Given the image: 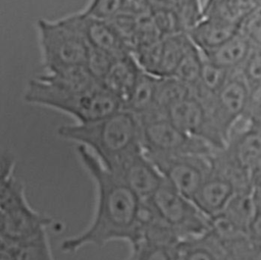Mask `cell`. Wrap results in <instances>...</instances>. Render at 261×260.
Here are the masks:
<instances>
[{
    "instance_id": "cell-22",
    "label": "cell",
    "mask_w": 261,
    "mask_h": 260,
    "mask_svg": "<svg viewBox=\"0 0 261 260\" xmlns=\"http://www.w3.org/2000/svg\"><path fill=\"white\" fill-rule=\"evenodd\" d=\"M152 6L153 0H90L83 12L97 18L112 20L121 15H147Z\"/></svg>"
},
{
    "instance_id": "cell-20",
    "label": "cell",
    "mask_w": 261,
    "mask_h": 260,
    "mask_svg": "<svg viewBox=\"0 0 261 260\" xmlns=\"http://www.w3.org/2000/svg\"><path fill=\"white\" fill-rule=\"evenodd\" d=\"M175 260H230L227 253L210 229L181 240L175 247Z\"/></svg>"
},
{
    "instance_id": "cell-30",
    "label": "cell",
    "mask_w": 261,
    "mask_h": 260,
    "mask_svg": "<svg viewBox=\"0 0 261 260\" xmlns=\"http://www.w3.org/2000/svg\"><path fill=\"white\" fill-rule=\"evenodd\" d=\"M130 252L124 260H175V247L138 243L129 246Z\"/></svg>"
},
{
    "instance_id": "cell-18",
    "label": "cell",
    "mask_w": 261,
    "mask_h": 260,
    "mask_svg": "<svg viewBox=\"0 0 261 260\" xmlns=\"http://www.w3.org/2000/svg\"><path fill=\"white\" fill-rule=\"evenodd\" d=\"M141 70L142 68L133 54L117 58L100 85L115 96L123 108L134 90Z\"/></svg>"
},
{
    "instance_id": "cell-21",
    "label": "cell",
    "mask_w": 261,
    "mask_h": 260,
    "mask_svg": "<svg viewBox=\"0 0 261 260\" xmlns=\"http://www.w3.org/2000/svg\"><path fill=\"white\" fill-rule=\"evenodd\" d=\"M37 77L47 85L64 92H86L101 86L85 64L45 71Z\"/></svg>"
},
{
    "instance_id": "cell-17",
    "label": "cell",
    "mask_w": 261,
    "mask_h": 260,
    "mask_svg": "<svg viewBox=\"0 0 261 260\" xmlns=\"http://www.w3.org/2000/svg\"><path fill=\"white\" fill-rule=\"evenodd\" d=\"M240 32V23L218 17L203 16L188 35L202 52H207L222 45Z\"/></svg>"
},
{
    "instance_id": "cell-14",
    "label": "cell",
    "mask_w": 261,
    "mask_h": 260,
    "mask_svg": "<svg viewBox=\"0 0 261 260\" xmlns=\"http://www.w3.org/2000/svg\"><path fill=\"white\" fill-rule=\"evenodd\" d=\"M175 229L163 218L151 198L141 199L135 226V239L129 245L148 243L174 247L180 242Z\"/></svg>"
},
{
    "instance_id": "cell-9",
    "label": "cell",
    "mask_w": 261,
    "mask_h": 260,
    "mask_svg": "<svg viewBox=\"0 0 261 260\" xmlns=\"http://www.w3.org/2000/svg\"><path fill=\"white\" fill-rule=\"evenodd\" d=\"M146 155L154 163L165 180L192 200L203 185L211 167L210 154Z\"/></svg>"
},
{
    "instance_id": "cell-32",
    "label": "cell",
    "mask_w": 261,
    "mask_h": 260,
    "mask_svg": "<svg viewBox=\"0 0 261 260\" xmlns=\"http://www.w3.org/2000/svg\"><path fill=\"white\" fill-rule=\"evenodd\" d=\"M240 72L250 86L261 82V46L254 45L247 61Z\"/></svg>"
},
{
    "instance_id": "cell-8",
    "label": "cell",
    "mask_w": 261,
    "mask_h": 260,
    "mask_svg": "<svg viewBox=\"0 0 261 260\" xmlns=\"http://www.w3.org/2000/svg\"><path fill=\"white\" fill-rule=\"evenodd\" d=\"M140 122L146 154L209 155L215 150L204 140L189 135L164 116L146 118Z\"/></svg>"
},
{
    "instance_id": "cell-11",
    "label": "cell",
    "mask_w": 261,
    "mask_h": 260,
    "mask_svg": "<svg viewBox=\"0 0 261 260\" xmlns=\"http://www.w3.org/2000/svg\"><path fill=\"white\" fill-rule=\"evenodd\" d=\"M164 117L189 135L204 140L214 149H221L225 145L206 105L195 94L170 106Z\"/></svg>"
},
{
    "instance_id": "cell-4",
    "label": "cell",
    "mask_w": 261,
    "mask_h": 260,
    "mask_svg": "<svg viewBox=\"0 0 261 260\" xmlns=\"http://www.w3.org/2000/svg\"><path fill=\"white\" fill-rule=\"evenodd\" d=\"M23 99L27 103L63 112L76 123L96 121L122 109L119 100L102 86L86 92H64L38 77L29 82Z\"/></svg>"
},
{
    "instance_id": "cell-1",
    "label": "cell",
    "mask_w": 261,
    "mask_h": 260,
    "mask_svg": "<svg viewBox=\"0 0 261 260\" xmlns=\"http://www.w3.org/2000/svg\"><path fill=\"white\" fill-rule=\"evenodd\" d=\"M77 154L95 185L96 204L90 224L80 233L64 240L61 250L70 254L88 245L103 247L113 241L130 245L135 239L141 199L87 148L79 146Z\"/></svg>"
},
{
    "instance_id": "cell-36",
    "label": "cell",
    "mask_w": 261,
    "mask_h": 260,
    "mask_svg": "<svg viewBox=\"0 0 261 260\" xmlns=\"http://www.w3.org/2000/svg\"><path fill=\"white\" fill-rule=\"evenodd\" d=\"M249 181L251 193L256 204H261V160L249 169Z\"/></svg>"
},
{
    "instance_id": "cell-13",
    "label": "cell",
    "mask_w": 261,
    "mask_h": 260,
    "mask_svg": "<svg viewBox=\"0 0 261 260\" xmlns=\"http://www.w3.org/2000/svg\"><path fill=\"white\" fill-rule=\"evenodd\" d=\"M72 16L90 47L106 51L117 58L132 54L129 45L110 20L91 16L83 11Z\"/></svg>"
},
{
    "instance_id": "cell-10",
    "label": "cell",
    "mask_w": 261,
    "mask_h": 260,
    "mask_svg": "<svg viewBox=\"0 0 261 260\" xmlns=\"http://www.w3.org/2000/svg\"><path fill=\"white\" fill-rule=\"evenodd\" d=\"M250 89L251 87L243 74L236 71L222 89L209 102L204 103L216 129L225 143L230 132L245 116Z\"/></svg>"
},
{
    "instance_id": "cell-5",
    "label": "cell",
    "mask_w": 261,
    "mask_h": 260,
    "mask_svg": "<svg viewBox=\"0 0 261 260\" xmlns=\"http://www.w3.org/2000/svg\"><path fill=\"white\" fill-rule=\"evenodd\" d=\"M211 167L193 201L210 218L223 211L232 197L251 191L249 171L237 163L223 148L210 154Z\"/></svg>"
},
{
    "instance_id": "cell-35",
    "label": "cell",
    "mask_w": 261,
    "mask_h": 260,
    "mask_svg": "<svg viewBox=\"0 0 261 260\" xmlns=\"http://www.w3.org/2000/svg\"><path fill=\"white\" fill-rule=\"evenodd\" d=\"M248 232L257 256L261 258V204L257 205V209L250 222Z\"/></svg>"
},
{
    "instance_id": "cell-2",
    "label": "cell",
    "mask_w": 261,
    "mask_h": 260,
    "mask_svg": "<svg viewBox=\"0 0 261 260\" xmlns=\"http://www.w3.org/2000/svg\"><path fill=\"white\" fill-rule=\"evenodd\" d=\"M57 134L64 140L87 148L107 169L144 150L140 119L126 109L89 123L61 125Z\"/></svg>"
},
{
    "instance_id": "cell-23",
    "label": "cell",
    "mask_w": 261,
    "mask_h": 260,
    "mask_svg": "<svg viewBox=\"0 0 261 260\" xmlns=\"http://www.w3.org/2000/svg\"><path fill=\"white\" fill-rule=\"evenodd\" d=\"M158 82L159 76L150 74L142 69L134 90L122 109L133 112L140 120L156 117L155 101Z\"/></svg>"
},
{
    "instance_id": "cell-19",
    "label": "cell",
    "mask_w": 261,
    "mask_h": 260,
    "mask_svg": "<svg viewBox=\"0 0 261 260\" xmlns=\"http://www.w3.org/2000/svg\"><path fill=\"white\" fill-rule=\"evenodd\" d=\"M253 47V42L241 31L217 48L202 53L207 60L223 68L230 71H240Z\"/></svg>"
},
{
    "instance_id": "cell-33",
    "label": "cell",
    "mask_w": 261,
    "mask_h": 260,
    "mask_svg": "<svg viewBox=\"0 0 261 260\" xmlns=\"http://www.w3.org/2000/svg\"><path fill=\"white\" fill-rule=\"evenodd\" d=\"M241 31L250 38L254 45L261 46V4L244 19Z\"/></svg>"
},
{
    "instance_id": "cell-37",
    "label": "cell",
    "mask_w": 261,
    "mask_h": 260,
    "mask_svg": "<svg viewBox=\"0 0 261 260\" xmlns=\"http://www.w3.org/2000/svg\"><path fill=\"white\" fill-rule=\"evenodd\" d=\"M251 123H252V122H251ZM255 124H258V125H261V119H260V120H259V121H258V122H257V123H255Z\"/></svg>"
},
{
    "instance_id": "cell-28",
    "label": "cell",
    "mask_w": 261,
    "mask_h": 260,
    "mask_svg": "<svg viewBox=\"0 0 261 260\" xmlns=\"http://www.w3.org/2000/svg\"><path fill=\"white\" fill-rule=\"evenodd\" d=\"M203 63L204 56L202 51L192 42L181 57L172 76L179 80L184 84L188 85L192 90H194L199 82Z\"/></svg>"
},
{
    "instance_id": "cell-25",
    "label": "cell",
    "mask_w": 261,
    "mask_h": 260,
    "mask_svg": "<svg viewBox=\"0 0 261 260\" xmlns=\"http://www.w3.org/2000/svg\"><path fill=\"white\" fill-rule=\"evenodd\" d=\"M0 248L7 250L15 260H54L47 231L20 242L1 241Z\"/></svg>"
},
{
    "instance_id": "cell-34",
    "label": "cell",
    "mask_w": 261,
    "mask_h": 260,
    "mask_svg": "<svg viewBox=\"0 0 261 260\" xmlns=\"http://www.w3.org/2000/svg\"><path fill=\"white\" fill-rule=\"evenodd\" d=\"M250 87L248 106L242 121L257 123L261 119V82Z\"/></svg>"
},
{
    "instance_id": "cell-16",
    "label": "cell",
    "mask_w": 261,
    "mask_h": 260,
    "mask_svg": "<svg viewBox=\"0 0 261 260\" xmlns=\"http://www.w3.org/2000/svg\"><path fill=\"white\" fill-rule=\"evenodd\" d=\"M223 149L237 163L249 171L261 160V125L244 121L242 127L234 126Z\"/></svg>"
},
{
    "instance_id": "cell-7",
    "label": "cell",
    "mask_w": 261,
    "mask_h": 260,
    "mask_svg": "<svg viewBox=\"0 0 261 260\" xmlns=\"http://www.w3.org/2000/svg\"><path fill=\"white\" fill-rule=\"evenodd\" d=\"M151 200L180 240L203 235L211 228V218L192 199L179 193L165 179Z\"/></svg>"
},
{
    "instance_id": "cell-27",
    "label": "cell",
    "mask_w": 261,
    "mask_h": 260,
    "mask_svg": "<svg viewBox=\"0 0 261 260\" xmlns=\"http://www.w3.org/2000/svg\"><path fill=\"white\" fill-rule=\"evenodd\" d=\"M192 94L193 90L179 80L173 76L159 77L155 101L156 116H164L170 106Z\"/></svg>"
},
{
    "instance_id": "cell-3",
    "label": "cell",
    "mask_w": 261,
    "mask_h": 260,
    "mask_svg": "<svg viewBox=\"0 0 261 260\" xmlns=\"http://www.w3.org/2000/svg\"><path fill=\"white\" fill-rule=\"evenodd\" d=\"M15 160L8 152L1 158V225L2 242L14 243L47 231L53 219L35 210L27 200L23 183L14 175Z\"/></svg>"
},
{
    "instance_id": "cell-24",
    "label": "cell",
    "mask_w": 261,
    "mask_h": 260,
    "mask_svg": "<svg viewBox=\"0 0 261 260\" xmlns=\"http://www.w3.org/2000/svg\"><path fill=\"white\" fill-rule=\"evenodd\" d=\"M233 72L236 71L223 68L204 57L202 72L198 84L193 90L194 94L203 103L209 102L222 89Z\"/></svg>"
},
{
    "instance_id": "cell-12",
    "label": "cell",
    "mask_w": 261,
    "mask_h": 260,
    "mask_svg": "<svg viewBox=\"0 0 261 260\" xmlns=\"http://www.w3.org/2000/svg\"><path fill=\"white\" fill-rule=\"evenodd\" d=\"M108 170L130 188L140 199L151 198L164 180L144 150L126 157Z\"/></svg>"
},
{
    "instance_id": "cell-26",
    "label": "cell",
    "mask_w": 261,
    "mask_h": 260,
    "mask_svg": "<svg viewBox=\"0 0 261 260\" xmlns=\"http://www.w3.org/2000/svg\"><path fill=\"white\" fill-rule=\"evenodd\" d=\"M191 44L192 40L187 33H179L162 39L160 77L173 75L181 57Z\"/></svg>"
},
{
    "instance_id": "cell-6",
    "label": "cell",
    "mask_w": 261,
    "mask_h": 260,
    "mask_svg": "<svg viewBox=\"0 0 261 260\" xmlns=\"http://www.w3.org/2000/svg\"><path fill=\"white\" fill-rule=\"evenodd\" d=\"M37 31L45 71L85 64L89 45L72 14L56 20L39 19Z\"/></svg>"
},
{
    "instance_id": "cell-29",
    "label": "cell",
    "mask_w": 261,
    "mask_h": 260,
    "mask_svg": "<svg viewBox=\"0 0 261 260\" xmlns=\"http://www.w3.org/2000/svg\"><path fill=\"white\" fill-rule=\"evenodd\" d=\"M173 6L178 11L184 31L188 34L204 16L202 0H154Z\"/></svg>"
},
{
    "instance_id": "cell-31",
    "label": "cell",
    "mask_w": 261,
    "mask_h": 260,
    "mask_svg": "<svg viewBox=\"0 0 261 260\" xmlns=\"http://www.w3.org/2000/svg\"><path fill=\"white\" fill-rule=\"evenodd\" d=\"M116 59L117 57L106 51L89 46L85 65L95 80L101 84Z\"/></svg>"
},
{
    "instance_id": "cell-15",
    "label": "cell",
    "mask_w": 261,
    "mask_h": 260,
    "mask_svg": "<svg viewBox=\"0 0 261 260\" xmlns=\"http://www.w3.org/2000/svg\"><path fill=\"white\" fill-rule=\"evenodd\" d=\"M230 260H259L248 229L236 224L222 213L211 217V228Z\"/></svg>"
}]
</instances>
